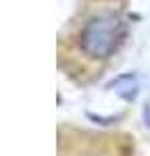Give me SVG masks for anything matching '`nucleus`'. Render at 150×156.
I'll use <instances>...</instances> for the list:
<instances>
[{
	"label": "nucleus",
	"instance_id": "1",
	"mask_svg": "<svg viewBox=\"0 0 150 156\" xmlns=\"http://www.w3.org/2000/svg\"><path fill=\"white\" fill-rule=\"evenodd\" d=\"M125 37V23L119 17L112 15H102L94 17L86 23L81 29L79 46L92 58H106L117 50Z\"/></svg>",
	"mask_w": 150,
	"mask_h": 156
}]
</instances>
